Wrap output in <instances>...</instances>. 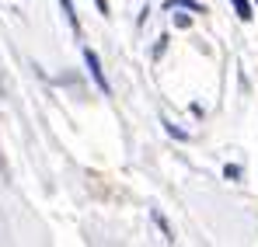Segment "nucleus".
<instances>
[{
  "label": "nucleus",
  "mask_w": 258,
  "mask_h": 247,
  "mask_svg": "<svg viewBox=\"0 0 258 247\" xmlns=\"http://www.w3.org/2000/svg\"><path fill=\"white\" fill-rule=\"evenodd\" d=\"M84 59H87V70H91V77H94V80H98V87H101V91L108 94L112 87H108V80H105V73H101V63H98V52H94V49H84Z\"/></svg>",
  "instance_id": "obj_1"
},
{
  "label": "nucleus",
  "mask_w": 258,
  "mask_h": 247,
  "mask_svg": "<svg viewBox=\"0 0 258 247\" xmlns=\"http://www.w3.org/2000/svg\"><path fill=\"white\" fill-rule=\"evenodd\" d=\"M59 7H63V14H67L70 28H74V32H81V25H77V14H74V4H70V0H59Z\"/></svg>",
  "instance_id": "obj_2"
},
{
  "label": "nucleus",
  "mask_w": 258,
  "mask_h": 247,
  "mask_svg": "<svg viewBox=\"0 0 258 247\" xmlns=\"http://www.w3.org/2000/svg\"><path fill=\"white\" fill-rule=\"evenodd\" d=\"M230 4H234V11H237L241 21H251V4L248 0H230Z\"/></svg>",
  "instance_id": "obj_3"
},
{
  "label": "nucleus",
  "mask_w": 258,
  "mask_h": 247,
  "mask_svg": "<svg viewBox=\"0 0 258 247\" xmlns=\"http://www.w3.org/2000/svg\"><path fill=\"white\" fill-rule=\"evenodd\" d=\"M223 174H227V181H237V178H241V167H227Z\"/></svg>",
  "instance_id": "obj_4"
},
{
  "label": "nucleus",
  "mask_w": 258,
  "mask_h": 247,
  "mask_svg": "<svg viewBox=\"0 0 258 247\" xmlns=\"http://www.w3.org/2000/svg\"><path fill=\"white\" fill-rule=\"evenodd\" d=\"M98 4V14H108V0H94Z\"/></svg>",
  "instance_id": "obj_5"
}]
</instances>
